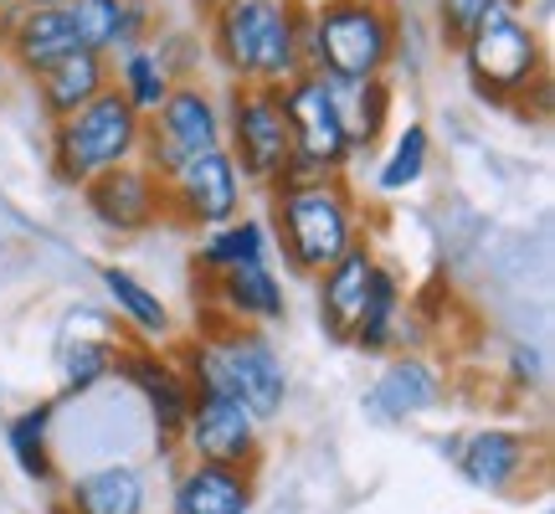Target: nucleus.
<instances>
[{"mask_svg":"<svg viewBox=\"0 0 555 514\" xmlns=\"http://www.w3.org/2000/svg\"><path fill=\"white\" fill-rule=\"evenodd\" d=\"M78 196L82 211L99 221L108 237H144L165 221V180L144 159H129V165H114V170L93 176Z\"/></svg>","mask_w":555,"mask_h":514,"instance_id":"nucleus-13","label":"nucleus"},{"mask_svg":"<svg viewBox=\"0 0 555 514\" xmlns=\"http://www.w3.org/2000/svg\"><path fill=\"white\" fill-rule=\"evenodd\" d=\"M489 16V0H433V41L457 52Z\"/></svg>","mask_w":555,"mask_h":514,"instance_id":"nucleus-31","label":"nucleus"},{"mask_svg":"<svg viewBox=\"0 0 555 514\" xmlns=\"http://www.w3.org/2000/svg\"><path fill=\"white\" fill-rule=\"evenodd\" d=\"M119 339H73V345H57V381L62 396L57 401H88L99 396L103 386H114V360H119Z\"/></svg>","mask_w":555,"mask_h":514,"instance_id":"nucleus-30","label":"nucleus"},{"mask_svg":"<svg viewBox=\"0 0 555 514\" xmlns=\"http://www.w3.org/2000/svg\"><path fill=\"white\" fill-rule=\"evenodd\" d=\"M401 11L397 0H324L309 11L304 31V73L339 82L391 78Z\"/></svg>","mask_w":555,"mask_h":514,"instance_id":"nucleus-4","label":"nucleus"},{"mask_svg":"<svg viewBox=\"0 0 555 514\" xmlns=\"http://www.w3.org/2000/svg\"><path fill=\"white\" fill-rule=\"evenodd\" d=\"M401 314H406V278H401L391 262H376L371 288H365V304H360V319L345 345L360 350V356H397Z\"/></svg>","mask_w":555,"mask_h":514,"instance_id":"nucleus-26","label":"nucleus"},{"mask_svg":"<svg viewBox=\"0 0 555 514\" xmlns=\"http://www.w3.org/2000/svg\"><path fill=\"white\" fill-rule=\"evenodd\" d=\"M99 283H103V304H108V314L119 319V330H129L139 345H176V319H170V304H165L144 278L129 273V268H119V262H103Z\"/></svg>","mask_w":555,"mask_h":514,"instance_id":"nucleus-22","label":"nucleus"},{"mask_svg":"<svg viewBox=\"0 0 555 514\" xmlns=\"http://www.w3.org/2000/svg\"><path fill=\"white\" fill-rule=\"evenodd\" d=\"M221 124H227V155L237 159L242 180L253 191H273L283 165L294 155V134L283 119V99L268 82H227L221 88Z\"/></svg>","mask_w":555,"mask_h":514,"instance_id":"nucleus-7","label":"nucleus"},{"mask_svg":"<svg viewBox=\"0 0 555 514\" xmlns=\"http://www.w3.org/2000/svg\"><path fill=\"white\" fill-rule=\"evenodd\" d=\"M457 62L468 88L494 108H530V99L545 103L551 93V52L525 11L483 16V26L457 47Z\"/></svg>","mask_w":555,"mask_h":514,"instance_id":"nucleus-5","label":"nucleus"},{"mask_svg":"<svg viewBox=\"0 0 555 514\" xmlns=\"http://www.w3.org/2000/svg\"><path fill=\"white\" fill-rule=\"evenodd\" d=\"M330 93L339 103V119H345V134H350V165L371 159L380 150V139L391 129V78H371V82H339V78H324Z\"/></svg>","mask_w":555,"mask_h":514,"instance_id":"nucleus-25","label":"nucleus"},{"mask_svg":"<svg viewBox=\"0 0 555 514\" xmlns=\"http://www.w3.org/2000/svg\"><path fill=\"white\" fill-rule=\"evenodd\" d=\"M545 514H551V510H545Z\"/></svg>","mask_w":555,"mask_h":514,"instance_id":"nucleus-41","label":"nucleus"},{"mask_svg":"<svg viewBox=\"0 0 555 514\" xmlns=\"http://www.w3.org/2000/svg\"><path fill=\"white\" fill-rule=\"evenodd\" d=\"M103 88H108V57L88 52V47L67 52L62 62H52L47 73L31 78V93H37L41 114H47L52 124L67 119V114H78L82 103H93Z\"/></svg>","mask_w":555,"mask_h":514,"instance_id":"nucleus-24","label":"nucleus"},{"mask_svg":"<svg viewBox=\"0 0 555 514\" xmlns=\"http://www.w3.org/2000/svg\"><path fill=\"white\" fill-rule=\"evenodd\" d=\"M150 510V468L134 458H108L99 468L67 478L62 514H144Z\"/></svg>","mask_w":555,"mask_h":514,"instance_id":"nucleus-20","label":"nucleus"},{"mask_svg":"<svg viewBox=\"0 0 555 514\" xmlns=\"http://www.w3.org/2000/svg\"><path fill=\"white\" fill-rule=\"evenodd\" d=\"M380 253L371 247V242L360 237L356 247L345 257H335L324 273L314 278V314H319V330L335 339V345H345L350 339V330H356L360 319V304H365V288H371V273H376Z\"/></svg>","mask_w":555,"mask_h":514,"instance_id":"nucleus-19","label":"nucleus"},{"mask_svg":"<svg viewBox=\"0 0 555 514\" xmlns=\"http://www.w3.org/2000/svg\"><path fill=\"white\" fill-rule=\"evenodd\" d=\"M144 514H170V510H144Z\"/></svg>","mask_w":555,"mask_h":514,"instance_id":"nucleus-38","label":"nucleus"},{"mask_svg":"<svg viewBox=\"0 0 555 514\" xmlns=\"http://www.w3.org/2000/svg\"><path fill=\"white\" fill-rule=\"evenodd\" d=\"M57 412H62V401H57V396H47V401H31V407L11 412V416H5V427H0V437H5V453H11V463H16V474L31 478V484H41V489L62 478L57 448H52Z\"/></svg>","mask_w":555,"mask_h":514,"instance_id":"nucleus-23","label":"nucleus"},{"mask_svg":"<svg viewBox=\"0 0 555 514\" xmlns=\"http://www.w3.org/2000/svg\"><path fill=\"white\" fill-rule=\"evenodd\" d=\"M278 99H283V119H288V134H294V155L288 159L314 165L319 176H350V134H345L330 82L319 73H298V78L278 88Z\"/></svg>","mask_w":555,"mask_h":514,"instance_id":"nucleus-12","label":"nucleus"},{"mask_svg":"<svg viewBox=\"0 0 555 514\" xmlns=\"http://www.w3.org/2000/svg\"><path fill=\"white\" fill-rule=\"evenodd\" d=\"M170 356L196 396H237L262 427L288 407V365H283L268 330L196 324V335L170 345Z\"/></svg>","mask_w":555,"mask_h":514,"instance_id":"nucleus-1","label":"nucleus"},{"mask_svg":"<svg viewBox=\"0 0 555 514\" xmlns=\"http://www.w3.org/2000/svg\"><path fill=\"white\" fill-rule=\"evenodd\" d=\"M509 5H519V11H525V0H509Z\"/></svg>","mask_w":555,"mask_h":514,"instance_id":"nucleus-40","label":"nucleus"},{"mask_svg":"<svg viewBox=\"0 0 555 514\" xmlns=\"http://www.w3.org/2000/svg\"><path fill=\"white\" fill-rule=\"evenodd\" d=\"M144 150V114H134L129 103L103 88L93 103H82L78 114L52 124L47 134V159H52V180L67 191H82L93 176L129 165Z\"/></svg>","mask_w":555,"mask_h":514,"instance_id":"nucleus-6","label":"nucleus"},{"mask_svg":"<svg viewBox=\"0 0 555 514\" xmlns=\"http://www.w3.org/2000/svg\"><path fill=\"white\" fill-rule=\"evenodd\" d=\"M62 11L78 31V47L99 57H119L159 31V0H67Z\"/></svg>","mask_w":555,"mask_h":514,"instance_id":"nucleus-17","label":"nucleus"},{"mask_svg":"<svg viewBox=\"0 0 555 514\" xmlns=\"http://www.w3.org/2000/svg\"><path fill=\"white\" fill-rule=\"evenodd\" d=\"M196 278H217V273H232L242 262H273V232H268V221L262 217H232L211 227V232H201L196 242Z\"/></svg>","mask_w":555,"mask_h":514,"instance_id":"nucleus-27","label":"nucleus"},{"mask_svg":"<svg viewBox=\"0 0 555 514\" xmlns=\"http://www.w3.org/2000/svg\"><path fill=\"white\" fill-rule=\"evenodd\" d=\"M309 11L294 0H206V57L227 82L283 88L304 73Z\"/></svg>","mask_w":555,"mask_h":514,"instance_id":"nucleus-2","label":"nucleus"},{"mask_svg":"<svg viewBox=\"0 0 555 514\" xmlns=\"http://www.w3.org/2000/svg\"><path fill=\"white\" fill-rule=\"evenodd\" d=\"M5 5H21V0H0V11H5Z\"/></svg>","mask_w":555,"mask_h":514,"instance_id":"nucleus-37","label":"nucleus"},{"mask_svg":"<svg viewBox=\"0 0 555 514\" xmlns=\"http://www.w3.org/2000/svg\"><path fill=\"white\" fill-rule=\"evenodd\" d=\"M108 88H114L134 114L150 119L159 103L170 99L176 78H170V67H165L155 41H144V47H129V52H119V57H108Z\"/></svg>","mask_w":555,"mask_h":514,"instance_id":"nucleus-28","label":"nucleus"},{"mask_svg":"<svg viewBox=\"0 0 555 514\" xmlns=\"http://www.w3.org/2000/svg\"><path fill=\"white\" fill-rule=\"evenodd\" d=\"M221 134H227V124H221V93L206 78H185L144 119V150H139V159L155 176H170L180 159L201 155V150H217Z\"/></svg>","mask_w":555,"mask_h":514,"instance_id":"nucleus-8","label":"nucleus"},{"mask_svg":"<svg viewBox=\"0 0 555 514\" xmlns=\"http://www.w3.org/2000/svg\"><path fill=\"white\" fill-rule=\"evenodd\" d=\"M545 381H551L545 350H540L535 339H515V345L504 350V386L519 396H535V391H545Z\"/></svg>","mask_w":555,"mask_h":514,"instance_id":"nucleus-32","label":"nucleus"},{"mask_svg":"<svg viewBox=\"0 0 555 514\" xmlns=\"http://www.w3.org/2000/svg\"><path fill=\"white\" fill-rule=\"evenodd\" d=\"M155 47L165 67H170V78L185 82V78H201V67H206V41L196 31H180V26H159L155 31Z\"/></svg>","mask_w":555,"mask_h":514,"instance_id":"nucleus-33","label":"nucleus"},{"mask_svg":"<svg viewBox=\"0 0 555 514\" xmlns=\"http://www.w3.org/2000/svg\"><path fill=\"white\" fill-rule=\"evenodd\" d=\"M114 381H124V386L144 401L155 453L159 458L180 453V433H185V416H191L196 391H191V381L180 376L170 345H139V339H124L119 360H114Z\"/></svg>","mask_w":555,"mask_h":514,"instance_id":"nucleus-10","label":"nucleus"},{"mask_svg":"<svg viewBox=\"0 0 555 514\" xmlns=\"http://www.w3.org/2000/svg\"><path fill=\"white\" fill-rule=\"evenodd\" d=\"M201 324H247V330H273L288 319V294L273 262H242L232 273L201 278Z\"/></svg>","mask_w":555,"mask_h":514,"instance_id":"nucleus-16","label":"nucleus"},{"mask_svg":"<svg viewBox=\"0 0 555 514\" xmlns=\"http://www.w3.org/2000/svg\"><path fill=\"white\" fill-rule=\"evenodd\" d=\"M180 453L191 463H227V468H253L262 463V422L237 396H196L185 433H180Z\"/></svg>","mask_w":555,"mask_h":514,"instance_id":"nucleus-14","label":"nucleus"},{"mask_svg":"<svg viewBox=\"0 0 555 514\" xmlns=\"http://www.w3.org/2000/svg\"><path fill=\"white\" fill-rule=\"evenodd\" d=\"M73 339H119V319L108 314V304H73L57 319V345Z\"/></svg>","mask_w":555,"mask_h":514,"instance_id":"nucleus-34","label":"nucleus"},{"mask_svg":"<svg viewBox=\"0 0 555 514\" xmlns=\"http://www.w3.org/2000/svg\"><path fill=\"white\" fill-rule=\"evenodd\" d=\"M67 52H78V31L62 5H21L16 26L0 41V57L16 67L21 78L31 82L37 73H47L52 62H62Z\"/></svg>","mask_w":555,"mask_h":514,"instance_id":"nucleus-21","label":"nucleus"},{"mask_svg":"<svg viewBox=\"0 0 555 514\" xmlns=\"http://www.w3.org/2000/svg\"><path fill=\"white\" fill-rule=\"evenodd\" d=\"M170 514H253L258 474L227 463H180L170 478Z\"/></svg>","mask_w":555,"mask_h":514,"instance_id":"nucleus-18","label":"nucleus"},{"mask_svg":"<svg viewBox=\"0 0 555 514\" xmlns=\"http://www.w3.org/2000/svg\"><path fill=\"white\" fill-rule=\"evenodd\" d=\"M448 463L457 468V478L468 489H478V494H489V499H509L540 474L545 453H540V442L525 427L489 422V427H474V433H457Z\"/></svg>","mask_w":555,"mask_h":514,"instance_id":"nucleus-11","label":"nucleus"},{"mask_svg":"<svg viewBox=\"0 0 555 514\" xmlns=\"http://www.w3.org/2000/svg\"><path fill=\"white\" fill-rule=\"evenodd\" d=\"M165 180V221L191 227V232H211L221 221H232L247 211V180H242L237 159L227 155V144L201 150V155L180 159Z\"/></svg>","mask_w":555,"mask_h":514,"instance_id":"nucleus-9","label":"nucleus"},{"mask_svg":"<svg viewBox=\"0 0 555 514\" xmlns=\"http://www.w3.org/2000/svg\"><path fill=\"white\" fill-rule=\"evenodd\" d=\"M294 5H304V11H314V5H324V0H294Z\"/></svg>","mask_w":555,"mask_h":514,"instance_id":"nucleus-36","label":"nucleus"},{"mask_svg":"<svg viewBox=\"0 0 555 514\" xmlns=\"http://www.w3.org/2000/svg\"><path fill=\"white\" fill-rule=\"evenodd\" d=\"M427 170H433V129L422 119H406L391 134L386 155L376 159L371 185H376V196H406V191H416L427 180Z\"/></svg>","mask_w":555,"mask_h":514,"instance_id":"nucleus-29","label":"nucleus"},{"mask_svg":"<svg viewBox=\"0 0 555 514\" xmlns=\"http://www.w3.org/2000/svg\"><path fill=\"white\" fill-rule=\"evenodd\" d=\"M0 401H5V381H0Z\"/></svg>","mask_w":555,"mask_h":514,"instance_id":"nucleus-39","label":"nucleus"},{"mask_svg":"<svg viewBox=\"0 0 555 514\" xmlns=\"http://www.w3.org/2000/svg\"><path fill=\"white\" fill-rule=\"evenodd\" d=\"M268 232L298 278H319L365 237V206L350 176H330L298 191H268Z\"/></svg>","mask_w":555,"mask_h":514,"instance_id":"nucleus-3","label":"nucleus"},{"mask_svg":"<svg viewBox=\"0 0 555 514\" xmlns=\"http://www.w3.org/2000/svg\"><path fill=\"white\" fill-rule=\"evenodd\" d=\"M26 5H67V0H26Z\"/></svg>","mask_w":555,"mask_h":514,"instance_id":"nucleus-35","label":"nucleus"},{"mask_svg":"<svg viewBox=\"0 0 555 514\" xmlns=\"http://www.w3.org/2000/svg\"><path fill=\"white\" fill-rule=\"evenodd\" d=\"M448 401V376H442V365L433 356H422V350H397V356H386L380 365V376L371 381V391L360 396V416L371 422V427H406L416 416L437 412Z\"/></svg>","mask_w":555,"mask_h":514,"instance_id":"nucleus-15","label":"nucleus"}]
</instances>
